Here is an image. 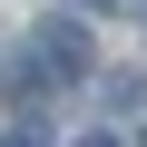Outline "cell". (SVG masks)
<instances>
[{
	"instance_id": "6da1fadb",
	"label": "cell",
	"mask_w": 147,
	"mask_h": 147,
	"mask_svg": "<svg viewBox=\"0 0 147 147\" xmlns=\"http://www.w3.org/2000/svg\"><path fill=\"white\" fill-rule=\"evenodd\" d=\"M79 79H88V30H79V20H39L30 49H20V98H39V88H79Z\"/></svg>"
},
{
	"instance_id": "7a4b0ae2",
	"label": "cell",
	"mask_w": 147,
	"mask_h": 147,
	"mask_svg": "<svg viewBox=\"0 0 147 147\" xmlns=\"http://www.w3.org/2000/svg\"><path fill=\"white\" fill-rule=\"evenodd\" d=\"M0 147H49V137H39V127H20V137H0Z\"/></svg>"
},
{
	"instance_id": "3957f363",
	"label": "cell",
	"mask_w": 147,
	"mask_h": 147,
	"mask_svg": "<svg viewBox=\"0 0 147 147\" xmlns=\"http://www.w3.org/2000/svg\"><path fill=\"white\" fill-rule=\"evenodd\" d=\"M69 10H98V0H69Z\"/></svg>"
},
{
	"instance_id": "277c9868",
	"label": "cell",
	"mask_w": 147,
	"mask_h": 147,
	"mask_svg": "<svg viewBox=\"0 0 147 147\" xmlns=\"http://www.w3.org/2000/svg\"><path fill=\"white\" fill-rule=\"evenodd\" d=\"M88 147H118V137H88Z\"/></svg>"
}]
</instances>
